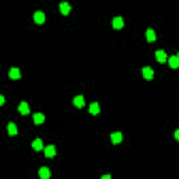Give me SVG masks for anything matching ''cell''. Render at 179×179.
<instances>
[{"mask_svg":"<svg viewBox=\"0 0 179 179\" xmlns=\"http://www.w3.org/2000/svg\"><path fill=\"white\" fill-rule=\"evenodd\" d=\"M123 18L122 17H115L113 20H112V25H113V28H116V30H121V28H123Z\"/></svg>","mask_w":179,"mask_h":179,"instance_id":"obj_1","label":"cell"},{"mask_svg":"<svg viewBox=\"0 0 179 179\" xmlns=\"http://www.w3.org/2000/svg\"><path fill=\"white\" fill-rule=\"evenodd\" d=\"M34 20H35L37 24H42V22H45V14H43L42 11H37L34 14Z\"/></svg>","mask_w":179,"mask_h":179,"instance_id":"obj_2","label":"cell"},{"mask_svg":"<svg viewBox=\"0 0 179 179\" xmlns=\"http://www.w3.org/2000/svg\"><path fill=\"white\" fill-rule=\"evenodd\" d=\"M39 176H41V179H49L51 178V171L46 167H42L39 169Z\"/></svg>","mask_w":179,"mask_h":179,"instance_id":"obj_3","label":"cell"},{"mask_svg":"<svg viewBox=\"0 0 179 179\" xmlns=\"http://www.w3.org/2000/svg\"><path fill=\"white\" fill-rule=\"evenodd\" d=\"M155 58H157L158 62L164 63V62H167V53L164 52V51H157L155 52Z\"/></svg>","mask_w":179,"mask_h":179,"instance_id":"obj_4","label":"cell"},{"mask_svg":"<svg viewBox=\"0 0 179 179\" xmlns=\"http://www.w3.org/2000/svg\"><path fill=\"white\" fill-rule=\"evenodd\" d=\"M143 76H144V79L146 80H151L153 79V76H154V71L150 67H144L143 69Z\"/></svg>","mask_w":179,"mask_h":179,"instance_id":"obj_5","label":"cell"},{"mask_svg":"<svg viewBox=\"0 0 179 179\" xmlns=\"http://www.w3.org/2000/svg\"><path fill=\"white\" fill-rule=\"evenodd\" d=\"M60 11H62V14L63 16H67L69 13H70V4L63 1V3H60Z\"/></svg>","mask_w":179,"mask_h":179,"instance_id":"obj_6","label":"cell"},{"mask_svg":"<svg viewBox=\"0 0 179 179\" xmlns=\"http://www.w3.org/2000/svg\"><path fill=\"white\" fill-rule=\"evenodd\" d=\"M9 77L10 79H13V80H18L20 79V70L18 69H11L10 71H9Z\"/></svg>","mask_w":179,"mask_h":179,"instance_id":"obj_7","label":"cell"},{"mask_svg":"<svg viewBox=\"0 0 179 179\" xmlns=\"http://www.w3.org/2000/svg\"><path fill=\"white\" fill-rule=\"evenodd\" d=\"M18 111H20V113H22V115H27V113H30V108H28V104H27V102H21V104H20V106H18Z\"/></svg>","mask_w":179,"mask_h":179,"instance_id":"obj_8","label":"cell"},{"mask_svg":"<svg viewBox=\"0 0 179 179\" xmlns=\"http://www.w3.org/2000/svg\"><path fill=\"white\" fill-rule=\"evenodd\" d=\"M55 154H56L55 146H48V147H45V155H46V157H53Z\"/></svg>","mask_w":179,"mask_h":179,"instance_id":"obj_9","label":"cell"},{"mask_svg":"<svg viewBox=\"0 0 179 179\" xmlns=\"http://www.w3.org/2000/svg\"><path fill=\"white\" fill-rule=\"evenodd\" d=\"M111 139H112V141L115 143V144H118V143H121V141H122V139H123V134H122V133H119V132L112 133Z\"/></svg>","mask_w":179,"mask_h":179,"instance_id":"obj_10","label":"cell"},{"mask_svg":"<svg viewBox=\"0 0 179 179\" xmlns=\"http://www.w3.org/2000/svg\"><path fill=\"white\" fill-rule=\"evenodd\" d=\"M74 105L79 106V108H81V106H84V97L83 95H77L76 98H74Z\"/></svg>","mask_w":179,"mask_h":179,"instance_id":"obj_11","label":"cell"},{"mask_svg":"<svg viewBox=\"0 0 179 179\" xmlns=\"http://www.w3.org/2000/svg\"><path fill=\"white\" fill-rule=\"evenodd\" d=\"M88 112L90 113H92V115H97L98 112H100V105L97 104V102H94V104H91L88 108Z\"/></svg>","mask_w":179,"mask_h":179,"instance_id":"obj_12","label":"cell"},{"mask_svg":"<svg viewBox=\"0 0 179 179\" xmlns=\"http://www.w3.org/2000/svg\"><path fill=\"white\" fill-rule=\"evenodd\" d=\"M7 130H9V134L10 136H16L17 134V126L14 125V123H9V126H7Z\"/></svg>","mask_w":179,"mask_h":179,"instance_id":"obj_13","label":"cell"},{"mask_svg":"<svg viewBox=\"0 0 179 179\" xmlns=\"http://www.w3.org/2000/svg\"><path fill=\"white\" fill-rule=\"evenodd\" d=\"M43 121H45V116H43L42 113H35V115H34V122H35L37 125L43 123Z\"/></svg>","mask_w":179,"mask_h":179,"instance_id":"obj_14","label":"cell"},{"mask_svg":"<svg viewBox=\"0 0 179 179\" xmlns=\"http://www.w3.org/2000/svg\"><path fill=\"white\" fill-rule=\"evenodd\" d=\"M169 64H171V67L172 69H176L179 66V58L178 56H172V58L169 59Z\"/></svg>","mask_w":179,"mask_h":179,"instance_id":"obj_15","label":"cell"},{"mask_svg":"<svg viewBox=\"0 0 179 179\" xmlns=\"http://www.w3.org/2000/svg\"><path fill=\"white\" fill-rule=\"evenodd\" d=\"M32 147L35 148L37 151L42 150V140H41V139H37V140H34V141H32Z\"/></svg>","mask_w":179,"mask_h":179,"instance_id":"obj_16","label":"cell"},{"mask_svg":"<svg viewBox=\"0 0 179 179\" xmlns=\"http://www.w3.org/2000/svg\"><path fill=\"white\" fill-rule=\"evenodd\" d=\"M146 37H147V39L150 41V42L155 41V34H154L153 30H147V32H146Z\"/></svg>","mask_w":179,"mask_h":179,"instance_id":"obj_17","label":"cell"},{"mask_svg":"<svg viewBox=\"0 0 179 179\" xmlns=\"http://www.w3.org/2000/svg\"><path fill=\"white\" fill-rule=\"evenodd\" d=\"M3 104H4V97H3V95H0V106L3 105Z\"/></svg>","mask_w":179,"mask_h":179,"instance_id":"obj_18","label":"cell"},{"mask_svg":"<svg viewBox=\"0 0 179 179\" xmlns=\"http://www.w3.org/2000/svg\"><path fill=\"white\" fill-rule=\"evenodd\" d=\"M101 179H112V178H111V176H109V175H104V176H102V178H101Z\"/></svg>","mask_w":179,"mask_h":179,"instance_id":"obj_19","label":"cell"},{"mask_svg":"<svg viewBox=\"0 0 179 179\" xmlns=\"http://www.w3.org/2000/svg\"><path fill=\"white\" fill-rule=\"evenodd\" d=\"M175 137H176V139H179V132H178V130L175 132Z\"/></svg>","mask_w":179,"mask_h":179,"instance_id":"obj_20","label":"cell"}]
</instances>
